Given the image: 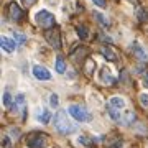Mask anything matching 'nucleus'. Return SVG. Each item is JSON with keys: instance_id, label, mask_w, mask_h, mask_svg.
<instances>
[{"instance_id": "nucleus-20", "label": "nucleus", "mask_w": 148, "mask_h": 148, "mask_svg": "<svg viewBox=\"0 0 148 148\" xmlns=\"http://www.w3.org/2000/svg\"><path fill=\"white\" fill-rule=\"evenodd\" d=\"M12 94H10V90L5 89V92H3V106L5 107H10L12 106Z\"/></svg>"}, {"instance_id": "nucleus-10", "label": "nucleus", "mask_w": 148, "mask_h": 148, "mask_svg": "<svg viewBox=\"0 0 148 148\" xmlns=\"http://www.w3.org/2000/svg\"><path fill=\"white\" fill-rule=\"evenodd\" d=\"M8 15H10L12 20L20 21L21 16H23V12H21L20 5H18V3H15V2H12L10 5H8Z\"/></svg>"}, {"instance_id": "nucleus-9", "label": "nucleus", "mask_w": 148, "mask_h": 148, "mask_svg": "<svg viewBox=\"0 0 148 148\" xmlns=\"http://www.w3.org/2000/svg\"><path fill=\"white\" fill-rule=\"evenodd\" d=\"M132 51H133V54H135L138 59H142V61H148V51L138 41H133L132 43Z\"/></svg>"}, {"instance_id": "nucleus-17", "label": "nucleus", "mask_w": 148, "mask_h": 148, "mask_svg": "<svg viewBox=\"0 0 148 148\" xmlns=\"http://www.w3.org/2000/svg\"><path fill=\"white\" fill-rule=\"evenodd\" d=\"M94 16H95V20L99 21L102 27H109V25H110V23H109V20H107L106 16L102 15L101 12H94Z\"/></svg>"}, {"instance_id": "nucleus-13", "label": "nucleus", "mask_w": 148, "mask_h": 148, "mask_svg": "<svg viewBox=\"0 0 148 148\" xmlns=\"http://www.w3.org/2000/svg\"><path fill=\"white\" fill-rule=\"evenodd\" d=\"M102 56L107 59V61H117V54L114 53V49L110 46H104L102 48Z\"/></svg>"}, {"instance_id": "nucleus-8", "label": "nucleus", "mask_w": 148, "mask_h": 148, "mask_svg": "<svg viewBox=\"0 0 148 148\" xmlns=\"http://www.w3.org/2000/svg\"><path fill=\"white\" fill-rule=\"evenodd\" d=\"M99 79H101L104 84H114V82H115V76L110 73V69L107 68V66H104V68H101V71H99Z\"/></svg>"}, {"instance_id": "nucleus-30", "label": "nucleus", "mask_w": 148, "mask_h": 148, "mask_svg": "<svg viewBox=\"0 0 148 148\" xmlns=\"http://www.w3.org/2000/svg\"><path fill=\"white\" fill-rule=\"evenodd\" d=\"M128 2H135V0H128Z\"/></svg>"}, {"instance_id": "nucleus-15", "label": "nucleus", "mask_w": 148, "mask_h": 148, "mask_svg": "<svg viewBox=\"0 0 148 148\" xmlns=\"http://www.w3.org/2000/svg\"><path fill=\"white\" fill-rule=\"evenodd\" d=\"M49 120H51V114H49V110L43 109V110L40 112V115H38V122H41V123H48Z\"/></svg>"}, {"instance_id": "nucleus-23", "label": "nucleus", "mask_w": 148, "mask_h": 148, "mask_svg": "<svg viewBox=\"0 0 148 148\" xmlns=\"http://www.w3.org/2000/svg\"><path fill=\"white\" fill-rule=\"evenodd\" d=\"M138 18H140V21H147L148 20V12L140 10V12H138Z\"/></svg>"}, {"instance_id": "nucleus-28", "label": "nucleus", "mask_w": 148, "mask_h": 148, "mask_svg": "<svg viewBox=\"0 0 148 148\" xmlns=\"http://www.w3.org/2000/svg\"><path fill=\"white\" fill-rule=\"evenodd\" d=\"M142 82H143V86H145V87L148 89V73L143 76V81H142Z\"/></svg>"}, {"instance_id": "nucleus-14", "label": "nucleus", "mask_w": 148, "mask_h": 148, "mask_svg": "<svg viewBox=\"0 0 148 148\" xmlns=\"http://www.w3.org/2000/svg\"><path fill=\"white\" fill-rule=\"evenodd\" d=\"M54 69H56V73H59V74H64V73H66V63H64V59L61 58V56H56Z\"/></svg>"}, {"instance_id": "nucleus-12", "label": "nucleus", "mask_w": 148, "mask_h": 148, "mask_svg": "<svg viewBox=\"0 0 148 148\" xmlns=\"http://www.w3.org/2000/svg\"><path fill=\"white\" fill-rule=\"evenodd\" d=\"M133 122H135V112H132V110H127L125 114H122L120 125H132Z\"/></svg>"}, {"instance_id": "nucleus-1", "label": "nucleus", "mask_w": 148, "mask_h": 148, "mask_svg": "<svg viewBox=\"0 0 148 148\" xmlns=\"http://www.w3.org/2000/svg\"><path fill=\"white\" fill-rule=\"evenodd\" d=\"M54 128H56L61 135H71V133H74L77 130L76 125L68 119L66 110H58L54 114Z\"/></svg>"}, {"instance_id": "nucleus-2", "label": "nucleus", "mask_w": 148, "mask_h": 148, "mask_svg": "<svg viewBox=\"0 0 148 148\" xmlns=\"http://www.w3.org/2000/svg\"><path fill=\"white\" fill-rule=\"evenodd\" d=\"M35 21H36V25H40L41 28L48 30V28L54 27V21H56V18H54V15L49 10L41 8V10H38L36 13H35Z\"/></svg>"}, {"instance_id": "nucleus-5", "label": "nucleus", "mask_w": 148, "mask_h": 148, "mask_svg": "<svg viewBox=\"0 0 148 148\" xmlns=\"http://www.w3.org/2000/svg\"><path fill=\"white\" fill-rule=\"evenodd\" d=\"M45 40L54 49L61 48V33H59L58 28H48V30H45Z\"/></svg>"}, {"instance_id": "nucleus-6", "label": "nucleus", "mask_w": 148, "mask_h": 148, "mask_svg": "<svg viewBox=\"0 0 148 148\" xmlns=\"http://www.w3.org/2000/svg\"><path fill=\"white\" fill-rule=\"evenodd\" d=\"M33 76H35L38 81H49L51 79V73H49L45 66H41V64H35V66H33Z\"/></svg>"}, {"instance_id": "nucleus-27", "label": "nucleus", "mask_w": 148, "mask_h": 148, "mask_svg": "<svg viewBox=\"0 0 148 148\" xmlns=\"http://www.w3.org/2000/svg\"><path fill=\"white\" fill-rule=\"evenodd\" d=\"M35 2H36V0H21V3H23L25 7H32Z\"/></svg>"}, {"instance_id": "nucleus-21", "label": "nucleus", "mask_w": 148, "mask_h": 148, "mask_svg": "<svg viewBox=\"0 0 148 148\" xmlns=\"http://www.w3.org/2000/svg\"><path fill=\"white\" fill-rule=\"evenodd\" d=\"M49 106H51V107H58L59 106L58 94H51V95H49Z\"/></svg>"}, {"instance_id": "nucleus-16", "label": "nucleus", "mask_w": 148, "mask_h": 148, "mask_svg": "<svg viewBox=\"0 0 148 148\" xmlns=\"http://www.w3.org/2000/svg\"><path fill=\"white\" fill-rule=\"evenodd\" d=\"M13 106H15V110H18V109H23L25 107V95L23 94H18L15 97V101H13Z\"/></svg>"}, {"instance_id": "nucleus-19", "label": "nucleus", "mask_w": 148, "mask_h": 148, "mask_svg": "<svg viewBox=\"0 0 148 148\" xmlns=\"http://www.w3.org/2000/svg\"><path fill=\"white\" fill-rule=\"evenodd\" d=\"M76 32H77V35L81 36V40H87V36H89V32H87V28L86 27H77L76 28Z\"/></svg>"}, {"instance_id": "nucleus-18", "label": "nucleus", "mask_w": 148, "mask_h": 148, "mask_svg": "<svg viewBox=\"0 0 148 148\" xmlns=\"http://www.w3.org/2000/svg\"><path fill=\"white\" fill-rule=\"evenodd\" d=\"M13 40H15L18 45H25V41H27V36H25L23 33H20V32H13Z\"/></svg>"}, {"instance_id": "nucleus-22", "label": "nucleus", "mask_w": 148, "mask_h": 148, "mask_svg": "<svg viewBox=\"0 0 148 148\" xmlns=\"http://www.w3.org/2000/svg\"><path fill=\"white\" fill-rule=\"evenodd\" d=\"M79 143H82L84 147H92V143H90V140L87 137H79V140H77Z\"/></svg>"}, {"instance_id": "nucleus-7", "label": "nucleus", "mask_w": 148, "mask_h": 148, "mask_svg": "<svg viewBox=\"0 0 148 148\" xmlns=\"http://www.w3.org/2000/svg\"><path fill=\"white\" fill-rule=\"evenodd\" d=\"M0 45H2V49H3L5 53L10 54V53H13V51H15V48H16V45H18V43H16L13 38L3 35V36L0 38Z\"/></svg>"}, {"instance_id": "nucleus-4", "label": "nucleus", "mask_w": 148, "mask_h": 148, "mask_svg": "<svg viewBox=\"0 0 148 148\" xmlns=\"http://www.w3.org/2000/svg\"><path fill=\"white\" fill-rule=\"evenodd\" d=\"M27 145L30 148H46L48 145V137L41 132H35L30 133L27 138Z\"/></svg>"}, {"instance_id": "nucleus-3", "label": "nucleus", "mask_w": 148, "mask_h": 148, "mask_svg": "<svg viewBox=\"0 0 148 148\" xmlns=\"http://www.w3.org/2000/svg\"><path fill=\"white\" fill-rule=\"evenodd\" d=\"M68 112H69V115L73 117L74 120L82 122V123H86V122H90V120H92V115H90V112L87 110L86 107L77 106V104H73V106H69Z\"/></svg>"}, {"instance_id": "nucleus-29", "label": "nucleus", "mask_w": 148, "mask_h": 148, "mask_svg": "<svg viewBox=\"0 0 148 148\" xmlns=\"http://www.w3.org/2000/svg\"><path fill=\"white\" fill-rule=\"evenodd\" d=\"M110 148H122V142H119V140H117V142L114 143V145H112Z\"/></svg>"}, {"instance_id": "nucleus-24", "label": "nucleus", "mask_w": 148, "mask_h": 148, "mask_svg": "<svg viewBox=\"0 0 148 148\" xmlns=\"http://www.w3.org/2000/svg\"><path fill=\"white\" fill-rule=\"evenodd\" d=\"M140 102L143 107H148V94H140Z\"/></svg>"}, {"instance_id": "nucleus-11", "label": "nucleus", "mask_w": 148, "mask_h": 148, "mask_svg": "<svg viewBox=\"0 0 148 148\" xmlns=\"http://www.w3.org/2000/svg\"><path fill=\"white\" fill-rule=\"evenodd\" d=\"M107 107H112V109L122 112L123 109H125V99H123V97H119V95H114V97H110V101H109V106Z\"/></svg>"}, {"instance_id": "nucleus-26", "label": "nucleus", "mask_w": 148, "mask_h": 148, "mask_svg": "<svg viewBox=\"0 0 148 148\" xmlns=\"http://www.w3.org/2000/svg\"><path fill=\"white\" fill-rule=\"evenodd\" d=\"M10 135H12V137H15V138H18V135H20V130H18V128H12V130H10Z\"/></svg>"}, {"instance_id": "nucleus-25", "label": "nucleus", "mask_w": 148, "mask_h": 148, "mask_svg": "<svg viewBox=\"0 0 148 148\" xmlns=\"http://www.w3.org/2000/svg\"><path fill=\"white\" fill-rule=\"evenodd\" d=\"M92 2H94V5L101 7V8H106V7H107V2H106V0H92Z\"/></svg>"}]
</instances>
